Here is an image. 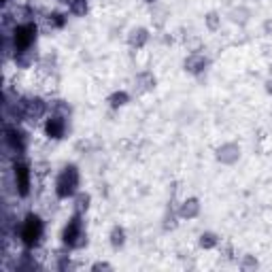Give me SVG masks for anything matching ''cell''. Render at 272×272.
Wrapping results in <instances>:
<instances>
[{
	"label": "cell",
	"instance_id": "1",
	"mask_svg": "<svg viewBox=\"0 0 272 272\" xmlns=\"http://www.w3.org/2000/svg\"><path fill=\"white\" fill-rule=\"evenodd\" d=\"M43 234H45L43 219L38 217L36 213L26 215L24 221H22V226H19V240H22V245L26 249H34L38 243H41Z\"/></svg>",
	"mask_w": 272,
	"mask_h": 272
},
{
	"label": "cell",
	"instance_id": "2",
	"mask_svg": "<svg viewBox=\"0 0 272 272\" xmlns=\"http://www.w3.org/2000/svg\"><path fill=\"white\" fill-rule=\"evenodd\" d=\"M79 183H81V175H79V168L75 164H68L62 168V173L56 179V196L60 200H68L77 196L79 191Z\"/></svg>",
	"mask_w": 272,
	"mask_h": 272
},
{
	"label": "cell",
	"instance_id": "3",
	"mask_svg": "<svg viewBox=\"0 0 272 272\" xmlns=\"http://www.w3.org/2000/svg\"><path fill=\"white\" fill-rule=\"evenodd\" d=\"M62 243L68 249H85L87 247V234L83 230L81 215H75L62 230Z\"/></svg>",
	"mask_w": 272,
	"mask_h": 272
},
{
	"label": "cell",
	"instance_id": "4",
	"mask_svg": "<svg viewBox=\"0 0 272 272\" xmlns=\"http://www.w3.org/2000/svg\"><path fill=\"white\" fill-rule=\"evenodd\" d=\"M13 45L15 51H22V49H32V45L36 43L38 36V28L32 22H19L13 26Z\"/></svg>",
	"mask_w": 272,
	"mask_h": 272
},
{
	"label": "cell",
	"instance_id": "5",
	"mask_svg": "<svg viewBox=\"0 0 272 272\" xmlns=\"http://www.w3.org/2000/svg\"><path fill=\"white\" fill-rule=\"evenodd\" d=\"M5 147L11 149L15 157L24 155L26 153V147H28V136L24 130H19L17 126H5Z\"/></svg>",
	"mask_w": 272,
	"mask_h": 272
},
{
	"label": "cell",
	"instance_id": "6",
	"mask_svg": "<svg viewBox=\"0 0 272 272\" xmlns=\"http://www.w3.org/2000/svg\"><path fill=\"white\" fill-rule=\"evenodd\" d=\"M13 179H15V191L19 198H28L30 196V187H32V179H30V168L28 164L15 159L13 164Z\"/></svg>",
	"mask_w": 272,
	"mask_h": 272
},
{
	"label": "cell",
	"instance_id": "7",
	"mask_svg": "<svg viewBox=\"0 0 272 272\" xmlns=\"http://www.w3.org/2000/svg\"><path fill=\"white\" fill-rule=\"evenodd\" d=\"M45 130V136L51 138V140H62L66 136V130H68V119L66 117H60V115H49V119L43 126Z\"/></svg>",
	"mask_w": 272,
	"mask_h": 272
},
{
	"label": "cell",
	"instance_id": "8",
	"mask_svg": "<svg viewBox=\"0 0 272 272\" xmlns=\"http://www.w3.org/2000/svg\"><path fill=\"white\" fill-rule=\"evenodd\" d=\"M24 108H26V119H30V122H38V119H43L47 115L49 104L43 98L32 96V98H24Z\"/></svg>",
	"mask_w": 272,
	"mask_h": 272
},
{
	"label": "cell",
	"instance_id": "9",
	"mask_svg": "<svg viewBox=\"0 0 272 272\" xmlns=\"http://www.w3.org/2000/svg\"><path fill=\"white\" fill-rule=\"evenodd\" d=\"M183 68H185V73L189 75H200V73H204V70L208 68V58L204 53H189L185 58V62H183Z\"/></svg>",
	"mask_w": 272,
	"mask_h": 272
},
{
	"label": "cell",
	"instance_id": "10",
	"mask_svg": "<svg viewBox=\"0 0 272 272\" xmlns=\"http://www.w3.org/2000/svg\"><path fill=\"white\" fill-rule=\"evenodd\" d=\"M238 157H240V147L234 143H226L217 149V159L224 164H234Z\"/></svg>",
	"mask_w": 272,
	"mask_h": 272
},
{
	"label": "cell",
	"instance_id": "11",
	"mask_svg": "<svg viewBox=\"0 0 272 272\" xmlns=\"http://www.w3.org/2000/svg\"><path fill=\"white\" fill-rule=\"evenodd\" d=\"M128 43L132 49H143L147 43H149V30L147 28H132L128 34Z\"/></svg>",
	"mask_w": 272,
	"mask_h": 272
},
{
	"label": "cell",
	"instance_id": "12",
	"mask_svg": "<svg viewBox=\"0 0 272 272\" xmlns=\"http://www.w3.org/2000/svg\"><path fill=\"white\" fill-rule=\"evenodd\" d=\"M200 215V200L198 198H187L183 204L179 206V217L181 219H194Z\"/></svg>",
	"mask_w": 272,
	"mask_h": 272
},
{
	"label": "cell",
	"instance_id": "13",
	"mask_svg": "<svg viewBox=\"0 0 272 272\" xmlns=\"http://www.w3.org/2000/svg\"><path fill=\"white\" fill-rule=\"evenodd\" d=\"M34 60H36V53L32 51V49H22V51H15V56H13L15 66H17V68H22V70L32 68Z\"/></svg>",
	"mask_w": 272,
	"mask_h": 272
},
{
	"label": "cell",
	"instance_id": "14",
	"mask_svg": "<svg viewBox=\"0 0 272 272\" xmlns=\"http://www.w3.org/2000/svg\"><path fill=\"white\" fill-rule=\"evenodd\" d=\"M134 83H136V89L138 92H151V89L155 87V75L153 73H138L136 79H134Z\"/></svg>",
	"mask_w": 272,
	"mask_h": 272
},
{
	"label": "cell",
	"instance_id": "15",
	"mask_svg": "<svg viewBox=\"0 0 272 272\" xmlns=\"http://www.w3.org/2000/svg\"><path fill=\"white\" fill-rule=\"evenodd\" d=\"M89 202H92V196L85 194V191H79V194L75 196V204H73V210H75V215H85L87 213V208H89Z\"/></svg>",
	"mask_w": 272,
	"mask_h": 272
},
{
	"label": "cell",
	"instance_id": "16",
	"mask_svg": "<svg viewBox=\"0 0 272 272\" xmlns=\"http://www.w3.org/2000/svg\"><path fill=\"white\" fill-rule=\"evenodd\" d=\"M108 240H111V247H113V249H122V247L126 245V230L119 228V226H115L113 230H111Z\"/></svg>",
	"mask_w": 272,
	"mask_h": 272
},
{
	"label": "cell",
	"instance_id": "17",
	"mask_svg": "<svg viewBox=\"0 0 272 272\" xmlns=\"http://www.w3.org/2000/svg\"><path fill=\"white\" fill-rule=\"evenodd\" d=\"M49 111H51V115H60V117H70V104L64 102V100H53V102H49Z\"/></svg>",
	"mask_w": 272,
	"mask_h": 272
},
{
	"label": "cell",
	"instance_id": "18",
	"mask_svg": "<svg viewBox=\"0 0 272 272\" xmlns=\"http://www.w3.org/2000/svg\"><path fill=\"white\" fill-rule=\"evenodd\" d=\"M219 245V236L215 232H202L200 234V247L202 249H215Z\"/></svg>",
	"mask_w": 272,
	"mask_h": 272
},
{
	"label": "cell",
	"instance_id": "19",
	"mask_svg": "<svg viewBox=\"0 0 272 272\" xmlns=\"http://www.w3.org/2000/svg\"><path fill=\"white\" fill-rule=\"evenodd\" d=\"M68 9L75 17H85L87 9H89V0H73V3L68 5Z\"/></svg>",
	"mask_w": 272,
	"mask_h": 272
},
{
	"label": "cell",
	"instance_id": "20",
	"mask_svg": "<svg viewBox=\"0 0 272 272\" xmlns=\"http://www.w3.org/2000/svg\"><path fill=\"white\" fill-rule=\"evenodd\" d=\"M128 102H130V94L128 92H115V94L108 96V104L113 106V108H122Z\"/></svg>",
	"mask_w": 272,
	"mask_h": 272
},
{
	"label": "cell",
	"instance_id": "21",
	"mask_svg": "<svg viewBox=\"0 0 272 272\" xmlns=\"http://www.w3.org/2000/svg\"><path fill=\"white\" fill-rule=\"evenodd\" d=\"M47 26L51 30H62L66 26V15L64 13H49L47 15Z\"/></svg>",
	"mask_w": 272,
	"mask_h": 272
},
{
	"label": "cell",
	"instance_id": "22",
	"mask_svg": "<svg viewBox=\"0 0 272 272\" xmlns=\"http://www.w3.org/2000/svg\"><path fill=\"white\" fill-rule=\"evenodd\" d=\"M204 22H206V28L210 30V32H217L219 26H221V17H219L217 11H210V13H206Z\"/></svg>",
	"mask_w": 272,
	"mask_h": 272
},
{
	"label": "cell",
	"instance_id": "23",
	"mask_svg": "<svg viewBox=\"0 0 272 272\" xmlns=\"http://www.w3.org/2000/svg\"><path fill=\"white\" fill-rule=\"evenodd\" d=\"M247 19H249V11H245V9L232 11V22L234 24H247Z\"/></svg>",
	"mask_w": 272,
	"mask_h": 272
},
{
	"label": "cell",
	"instance_id": "24",
	"mask_svg": "<svg viewBox=\"0 0 272 272\" xmlns=\"http://www.w3.org/2000/svg\"><path fill=\"white\" fill-rule=\"evenodd\" d=\"M177 215H179V210L175 213V210L170 208V215L164 217V230H175L177 228Z\"/></svg>",
	"mask_w": 272,
	"mask_h": 272
},
{
	"label": "cell",
	"instance_id": "25",
	"mask_svg": "<svg viewBox=\"0 0 272 272\" xmlns=\"http://www.w3.org/2000/svg\"><path fill=\"white\" fill-rule=\"evenodd\" d=\"M259 264H257V259L253 257V255H245V259H243V264H240V268L243 270H255Z\"/></svg>",
	"mask_w": 272,
	"mask_h": 272
},
{
	"label": "cell",
	"instance_id": "26",
	"mask_svg": "<svg viewBox=\"0 0 272 272\" xmlns=\"http://www.w3.org/2000/svg\"><path fill=\"white\" fill-rule=\"evenodd\" d=\"M92 270H113V266H111V264H106V261H96V264L92 266Z\"/></svg>",
	"mask_w": 272,
	"mask_h": 272
},
{
	"label": "cell",
	"instance_id": "27",
	"mask_svg": "<svg viewBox=\"0 0 272 272\" xmlns=\"http://www.w3.org/2000/svg\"><path fill=\"white\" fill-rule=\"evenodd\" d=\"M264 32L266 34H272V19H268V22L264 24Z\"/></svg>",
	"mask_w": 272,
	"mask_h": 272
},
{
	"label": "cell",
	"instance_id": "28",
	"mask_svg": "<svg viewBox=\"0 0 272 272\" xmlns=\"http://www.w3.org/2000/svg\"><path fill=\"white\" fill-rule=\"evenodd\" d=\"M266 92H268V94H272V77L266 81Z\"/></svg>",
	"mask_w": 272,
	"mask_h": 272
},
{
	"label": "cell",
	"instance_id": "29",
	"mask_svg": "<svg viewBox=\"0 0 272 272\" xmlns=\"http://www.w3.org/2000/svg\"><path fill=\"white\" fill-rule=\"evenodd\" d=\"M56 3H58V5H70L73 0H56Z\"/></svg>",
	"mask_w": 272,
	"mask_h": 272
},
{
	"label": "cell",
	"instance_id": "30",
	"mask_svg": "<svg viewBox=\"0 0 272 272\" xmlns=\"http://www.w3.org/2000/svg\"><path fill=\"white\" fill-rule=\"evenodd\" d=\"M145 3H147V5H155V3H157V0H145Z\"/></svg>",
	"mask_w": 272,
	"mask_h": 272
},
{
	"label": "cell",
	"instance_id": "31",
	"mask_svg": "<svg viewBox=\"0 0 272 272\" xmlns=\"http://www.w3.org/2000/svg\"><path fill=\"white\" fill-rule=\"evenodd\" d=\"M3 3H5V5H7V3H9V0H3Z\"/></svg>",
	"mask_w": 272,
	"mask_h": 272
}]
</instances>
